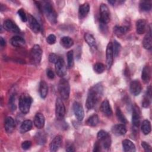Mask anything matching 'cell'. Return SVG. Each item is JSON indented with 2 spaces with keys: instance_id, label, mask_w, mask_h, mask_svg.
Instances as JSON below:
<instances>
[{
  "instance_id": "f1b7e54d",
  "label": "cell",
  "mask_w": 152,
  "mask_h": 152,
  "mask_svg": "<svg viewBox=\"0 0 152 152\" xmlns=\"http://www.w3.org/2000/svg\"><path fill=\"white\" fill-rule=\"evenodd\" d=\"M32 126H33V123H32L31 121L25 120L21 123V124L20 125V132L22 134L28 132L31 129Z\"/></svg>"
},
{
  "instance_id": "52a82bcc",
  "label": "cell",
  "mask_w": 152,
  "mask_h": 152,
  "mask_svg": "<svg viewBox=\"0 0 152 152\" xmlns=\"http://www.w3.org/2000/svg\"><path fill=\"white\" fill-rule=\"evenodd\" d=\"M110 11L107 6L104 4H102L100 7L99 21L100 22V24L103 26H105L110 21Z\"/></svg>"
},
{
  "instance_id": "6da1fadb",
  "label": "cell",
  "mask_w": 152,
  "mask_h": 152,
  "mask_svg": "<svg viewBox=\"0 0 152 152\" xmlns=\"http://www.w3.org/2000/svg\"><path fill=\"white\" fill-rule=\"evenodd\" d=\"M102 91L103 87L100 84L94 86L88 90L86 102V106L88 110H90L94 107L100 97Z\"/></svg>"
},
{
  "instance_id": "bcb514c9",
  "label": "cell",
  "mask_w": 152,
  "mask_h": 152,
  "mask_svg": "<svg viewBox=\"0 0 152 152\" xmlns=\"http://www.w3.org/2000/svg\"><path fill=\"white\" fill-rule=\"evenodd\" d=\"M46 75L49 79H51V80L53 79L55 77V74L53 71L50 69H48L46 70Z\"/></svg>"
},
{
  "instance_id": "4316f807",
  "label": "cell",
  "mask_w": 152,
  "mask_h": 152,
  "mask_svg": "<svg viewBox=\"0 0 152 152\" xmlns=\"http://www.w3.org/2000/svg\"><path fill=\"white\" fill-rule=\"evenodd\" d=\"M151 77V70L148 65L145 66L141 72V79L144 83H148Z\"/></svg>"
},
{
  "instance_id": "e0dca14e",
  "label": "cell",
  "mask_w": 152,
  "mask_h": 152,
  "mask_svg": "<svg viewBox=\"0 0 152 152\" xmlns=\"http://www.w3.org/2000/svg\"><path fill=\"white\" fill-rule=\"evenodd\" d=\"M15 123L14 119L11 116L7 117L4 122V128L6 132L8 134L12 133L15 129Z\"/></svg>"
},
{
  "instance_id": "7bdbcfd3",
  "label": "cell",
  "mask_w": 152,
  "mask_h": 152,
  "mask_svg": "<svg viewBox=\"0 0 152 152\" xmlns=\"http://www.w3.org/2000/svg\"><path fill=\"white\" fill-rule=\"evenodd\" d=\"M59 56L56 55L55 53H50L49 55V61L51 63H54L55 64L56 62L58 61L59 59Z\"/></svg>"
},
{
  "instance_id": "8d00e7d4",
  "label": "cell",
  "mask_w": 152,
  "mask_h": 152,
  "mask_svg": "<svg viewBox=\"0 0 152 152\" xmlns=\"http://www.w3.org/2000/svg\"><path fill=\"white\" fill-rule=\"evenodd\" d=\"M67 65L69 68H71L74 66V52L72 50H71L67 53Z\"/></svg>"
},
{
  "instance_id": "ba28073f",
  "label": "cell",
  "mask_w": 152,
  "mask_h": 152,
  "mask_svg": "<svg viewBox=\"0 0 152 152\" xmlns=\"http://www.w3.org/2000/svg\"><path fill=\"white\" fill-rule=\"evenodd\" d=\"M55 115L58 119H62L65 115V105L61 98L58 97L55 102Z\"/></svg>"
},
{
  "instance_id": "7c38bea8",
  "label": "cell",
  "mask_w": 152,
  "mask_h": 152,
  "mask_svg": "<svg viewBox=\"0 0 152 152\" xmlns=\"http://www.w3.org/2000/svg\"><path fill=\"white\" fill-rule=\"evenodd\" d=\"M27 21L28 23V26L32 31L36 34H37L40 30V26L36 19L33 15L28 14L27 15Z\"/></svg>"
},
{
  "instance_id": "3957f363",
  "label": "cell",
  "mask_w": 152,
  "mask_h": 152,
  "mask_svg": "<svg viewBox=\"0 0 152 152\" xmlns=\"http://www.w3.org/2000/svg\"><path fill=\"white\" fill-rule=\"evenodd\" d=\"M43 10L49 22L55 24L57 22V14L49 2H45L43 5Z\"/></svg>"
},
{
  "instance_id": "30bf717a",
  "label": "cell",
  "mask_w": 152,
  "mask_h": 152,
  "mask_svg": "<svg viewBox=\"0 0 152 152\" xmlns=\"http://www.w3.org/2000/svg\"><path fill=\"white\" fill-rule=\"evenodd\" d=\"M106 66L107 69H109L112 65L113 60V52L112 43L111 42H109L106 47Z\"/></svg>"
},
{
  "instance_id": "ab89813d",
  "label": "cell",
  "mask_w": 152,
  "mask_h": 152,
  "mask_svg": "<svg viewBox=\"0 0 152 152\" xmlns=\"http://www.w3.org/2000/svg\"><path fill=\"white\" fill-rule=\"evenodd\" d=\"M40 133L41 132H39L36 134V135L35 137V139L38 144L43 145L46 142V138L43 134H42Z\"/></svg>"
},
{
  "instance_id": "60d3db41",
  "label": "cell",
  "mask_w": 152,
  "mask_h": 152,
  "mask_svg": "<svg viewBox=\"0 0 152 152\" xmlns=\"http://www.w3.org/2000/svg\"><path fill=\"white\" fill-rule=\"evenodd\" d=\"M17 13L22 21L26 22L27 21V15L26 14V12H24V11L23 9L21 8V9L18 10Z\"/></svg>"
},
{
  "instance_id": "5bb4252c",
  "label": "cell",
  "mask_w": 152,
  "mask_h": 152,
  "mask_svg": "<svg viewBox=\"0 0 152 152\" xmlns=\"http://www.w3.org/2000/svg\"><path fill=\"white\" fill-rule=\"evenodd\" d=\"M3 27L8 31L18 33L20 31L18 26L11 20H6L3 24Z\"/></svg>"
},
{
  "instance_id": "f546056e",
  "label": "cell",
  "mask_w": 152,
  "mask_h": 152,
  "mask_svg": "<svg viewBox=\"0 0 152 152\" xmlns=\"http://www.w3.org/2000/svg\"><path fill=\"white\" fill-rule=\"evenodd\" d=\"M60 43L64 48L68 49L74 45V41L70 37L64 36L61 39Z\"/></svg>"
},
{
  "instance_id": "b9f144b4",
  "label": "cell",
  "mask_w": 152,
  "mask_h": 152,
  "mask_svg": "<svg viewBox=\"0 0 152 152\" xmlns=\"http://www.w3.org/2000/svg\"><path fill=\"white\" fill-rule=\"evenodd\" d=\"M56 36L53 34H49L46 38V42L49 45H53L56 42Z\"/></svg>"
},
{
  "instance_id": "ffe728a7",
  "label": "cell",
  "mask_w": 152,
  "mask_h": 152,
  "mask_svg": "<svg viewBox=\"0 0 152 152\" xmlns=\"http://www.w3.org/2000/svg\"><path fill=\"white\" fill-rule=\"evenodd\" d=\"M45 116L41 113H37L34 118V125L38 129L43 128L45 125Z\"/></svg>"
},
{
  "instance_id": "7dc6e473",
  "label": "cell",
  "mask_w": 152,
  "mask_h": 152,
  "mask_svg": "<svg viewBox=\"0 0 152 152\" xmlns=\"http://www.w3.org/2000/svg\"><path fill=\"white\" fill-rule=\"evenodd\" d=\"M101 145L99 143V142L97 141V142H95L94 145V148H93V151H100V148H101Z\"/></svg>"
},
{
  "instance_id": "d6a6232c",
  "label": "cell",
  "mask_w": 152,
  "mask_h": 152,
  "mask_svg": "<svg viewBox=\"0 0 152 152\" xmlns=\"http://www.w3.org/2000/svg\"><path fill=\"white\" fill-rule=\"evenodd\" d=\"M99 122V119L97 115L94 114L90 116L86 121L87 125L90 126H96Z\"/></svg>"
},
{
  "instance_id": "f907efd6",
  "label": "cell",
  "mask_w": 152,
  "mask_h": 152,
  "mask_svg": "<svg viewBox=\"0 0 152 152\" xmlns=\"http://www.w3.org/2000/svg\"><path fill=\"white\" fill-rule=\"evenodd\" d=\"M108 2H109V4H110L112 5H113L115 4L116 1H109Z\"/></svg>"
},
{
  "instance_id": "d590c367",
  "label": "cell",
  "mask_w": 152,
  "mask_h": 152,
  "mask_svg": "<svg viewBox=\"0 0 152 152\" xmlns=\"http://www.w3.org/2000/svg\"><path fill=\"white\" fill-rule=\"evenodd\" d=\"M116 118L118 119V121H119L121 123L125 124H126L128 122V121L126 120V118H125V116H124V115L123 114L122 112L121 111V110L120 109L119 107L116 108Z\"/></svg>"
},
{
  "instance_id": "f35d334b",
  "label": "cell",
  "mask_w": 152,
  "mask_h": 152,
  "mask_svg": "<svg viewBox=\"0 0 152 152\" xmlns=\"http://www.w3.org/2000/svg\"><path fill=\"white\" fill-rule=\"evenodd\" d=\"M112 46H113V55L115 57H116L118 56V55L120 52V50L121 49V46L116 40H114L113 43H112Z\"/></svg>"
},
{
  "instance_id": "ac0fdd59",
  "label": "cell",
  "mask_w": 152,
  "mask_h": 152,
  "mask_svg": "<svg viewBox=\"0 0 152 152\" xmlns=\"http://www.w3.org/2000/svg\"><path fill=\"white\" fill-rule=\"evenodd\" d=\"M112 132L116 136L124 135L126 133V126L122 124H116L114 125L112 128Z\"/></svg>"
},
{
  "instance_id": "277c9868",
  "label": "cell",
  "mask_w": 152,
  "mask_h": 152,
  "mask_svg": "<svg viewBox=\"0 0 152 152\" xmlns=\"http://www.w3.org/2000/svg\"><path fill=\"white\" fill-rule=\"evenodd\" d=\"M58 91L62 99L65 100H68L70 94V86L66 80L62 78L59 80L58 83Z\"/></svg>"
},
{
  "instance_id": "4dcf8cb0",
  "label": "cell",
  "mask_w": 152,
  "mask_h": 152,
  "mask_svg": "<svg viewBox=\"0 0 152 152\" xmlns=\"http://www.w3.org/2000/svg\"><path fill=\"white\" fill-rule=\"evenodd\" d=\"M84 38L86 43L89 45L90 47L93 48H96V42L93 37V36L90 33H86L84 34Z\"/></svg>"
},
{
  "instance_id": "d6986e66",
  "label": "cell",
  "mask_w": 152,
  "mask_h": 152,
  "mask_svg": "<svg viewBox=\"0 0 152 152\" xmlns=\"http://www.w3.org/2000/svg\"><path fill=\"white\" fill-rule=\"evenodd\" d=\"M101 112L106 116H110L112 115V110L110 106L109 102L107 99L102 102L100 105Z\"/></svg>"
},
{
  "instance_id": "cb8c5ba5",
  "label": "cell",
  "mask_w": 152,
  "mask_h": 152,
  "mask_svg": "<svg viewBox=\"0 0 152 152\" xmlns=\"http://www.w3.org/2000/svg\"><path fill=\"white\" fill-rule=\"evenodd\" d=\"M122 147L124 151L125 152H134L136 150L134 144L128 139L122 141Z\"/></svg>"
},
{
  "instance_id": "2e32d148",
  "label": "cell",
  "mask_w": 152,
  "mask_h": 152,
  "mask_svg": "<svg viewBox=\"0 0 152 152\" xmlns=\"http://www.w3.org/2000/svg\"><path fill=\"white\" fill-rule=\"evenodd\" d=\"M62 142V137L61 135L56 136L50 142L49 144V149L50 151H56L58 150L59 147L61 145Z\"/></svg>"
},
{
  "instance_id": "681fc988",
  "label": "cell",
  "mask_w": 152,
  "mask_h": 152,
  "mask_svg": "<svg viewBox=\"0 0 152 152\" xmlns=\"http://www.w3.org/2000/svg\"><path fill=\"white\" fill-rule=\"evenodd\" d=\"M66 151H75V149H74V147L72 146V145H69L66 149Z\"/></svg>"
},
{
  "instance_id": "83f0119b",
  "label": "cell",
  "mask_w": 152,
  "mask_h": 152,
  "mask_svg": "<svg viewBox=\"0 0 152 152\" xmlns=\"http://www.w3.org/2000/svg\"><path fill=\"white\" fill-rule=\"evenodd\" d=\"M48 93V87L46 82L44 80H42L39 84V93L42 99L46 98Z\"/></svg>"
},
{
  "instance_id": "e575fe53",
  "label": "cell",
  "mask_w": 152,
  "mask_h": 152,
  "mask_svg": "<svg viewBox=\"0 0 152 152\" xmlns=\"http://www.w3.org/2000/svg\"><path fill=\"white\" fill-rule=\"evenodd\" d=\"M140 8L143 11H149L151 9V1H141L140 3Z\"/></svg>"
},
{
  "instance_id": "74e56055",
  "label": "cell",
  "mask_w": 152,
  "mask_h": 152,
  "mask_svg": "<svg viewBox=\"0 0 152 152\" xmlns=\"http://www.w3.org/2000/svg\"><path fill=\"white\" fill-rule=\"evenodd\" d=\"M94 71L97 74H102L105 69V66L103 64L100 62L96 63L93 66Z\"/></svg>"
},
{
  "instance_id": "484cf974",
  "label": "cell",
  "mask_w": 152,
  "mask_h": 152,
  "mask_svg": "<svg viewBox=\"0 0 152 152\" xmlns=\"http://www.w3.org/2000/svg\"><path fill=\"white\" fill-rule=\"evenodd\" d=\"M10 43L13 46L20 48L25 45V40L23 37L19 36H14L10 39Z\"/></svg>"
},
{
  "instance_id": "9a60e30c",
  "label": "cell",
  "mask_w": 152,
  "mask_h": 152,
  "mask_svg": "<svg viewBox=\"0 0 152 152\" xmlns=\"http://www.w3.org/2000/svg\"><path fill=\"white\" fill-rule=\"evenodd\" d=\"M140 110L138 106L135 105L132 109V122L133 126L137 128L140 124Z\"/></svg>"
},
{
  "instance_id": "c3c4849f",
  "label": "cell",
  "mask_w": 152,
  "mask_h": 152,
  "mask_svg": "<svg viewBox=\"0 0 152 152\" xmlns=\"http://www.w3.org/2000/svg\"><path fill=\"white\" fill-rule=\"evenodd\" d=\"M0 45H1V46L2 47L5 46V45H6L5 40L3 39V37H0Z\"/></svg>"
},
{
  "instance_id": "1f68e13d",
  "label": "cell",
  "mask_w": 152,
  "mask_h": 152,
  "mask_svg": "<svg viewBox=\"0 0 152 152\" xmlns=\"http://www.w3.org/2000/svg\"><path fill=\"white\" fill-rule=\"evenodd\" d=\"M151 130V127L150 122L147 119L143 121L141 124V131L142 133L144 135H148L150 133Z\"/></svg>"
},
{
  "instance_id": "8992f818",
  "label": "cell",
  "mask_w": 152,
  "mask_h": 152,
  "mask_svg": "<svg viewBox=\"0 0 152 152\" xmlns=\"http://www.w3.org/2000/svg\"><path fill=\"white\" fill-rule=\"evenodd\" d=\"M98 141L101 147L104 149H108L111 144V138L109 134L104 130H100L97 135Z\"/></svg>"
},
{
  "instance_id": "836d02e7",
  "label": "cell",
  "mask_w": 152,
  "mask_h": 152,
  "mask_svg": "<svg viewBox=\"0 0 152 152\" xmlns=\"http://www.w3.org/2000/svg\"><path fill=\"white\" fill-rule=\"evenodd\" d=\"M128 28L125 26H115L114 27V33L115 34L118 36H122V35L125 34L128 31Z\"/></svg>"
},
{
  "instance_id": "9c48e42d",
  "label": "cell",
  "mask_w": 152,
  "mask_h": 152,
  "mask_svg": "<svg viewBox=\"0 0 152 152\" xmlns=\"http://www.w3.org/2000/svg\"><path fill=\"white\" fill-rule=\"evenodd\" d=\"M55 68L56 74L59 77H63L66 74V66L63 58H59L55 64Z\"/></svg>"
},
{
  "instance_id": "5b68a950",
  "label": "cell",
  "mask_w": 152,
  "mask_h": 152,
  "mask_svg": "<svg viewBox=\"0 0 152 152\" xmlns=\"http://www.w3.org/2000/svg\"><path fill=\"white\" fill-rule=\"evenodd\" d=\"M42 50L39 45H34L30 50V59L31 62L34 65L40 64L42 59Z\"/></svg>"
},
{
  "instance_id": "603a6c76",
  "label": "cell",
  "mask_w": 152,
  "mask_h": 152,
  "mask_svg": "<svg viewBox=\"0 0 152 152\" xmlns=\"http://www.w3.org/2000/svg\"><path fill=\"white\" fill-rule=\"evenodd\" d=\"M147 23L144 19H140L136 22V31L138 34L144 33L146 30Z\"/></svg>"
},
{
  "instance_id": "d4e9b609",
  "label": "cell",
  "mask_w": 152,
  "mask_h": 152,
  "mask_svg": "<svg viewBox=\"0 0 152 152\" xmlns=\"http://www.w3.org/2000/svg\"><path fill=\"white\" fill-rule=\"evenodd\" d=\"M151 29L149 28V31L145 34L142 40V46L146 49H150L152 46V40H151Z\"/></svg>"
},
{
  "instance_id": "ee69618b",
  "label": "cell",
  "mask_w": 152,
  "mask_h": 152,
  "mask_svg": "<svg viewBox=\"0 0 152 152\" xmlns=\"http://www.w3.org/2000/svg\"><path fill=\"white\" fill-rule=\"evenodd\" d=\"M31 146V142L30 141H25L22 142L21 147L23 150H27L30 148Z\"/></svg>"
},
{
  "instance_id": "4fadbf2b",
  "label": "cell",
  "mask_w": 152,
  "mask_h": 152,
  "mask_svg": "<svg viewBox=\"0 0 152 152\" xmlns=\"http://www.w3.org/2000/svg\"><path fill=\"white\" fill-rule=\"evenodd\" d=\"M142 90L141 84V83L137 80H132L129 84V90L132 94L136 96L140 94Z\"/></svg>"
},
{
  "instance_id": "f6af8a7d",
  "label": "cell",
  "mask_w": 152,
  "mask_h": 152,
  "mask_svg": "<svg viewBox=\"0 0 152 152\" xmlns=\"http://www.w3.org/2000/svg\"><path fill=\"white\" fill-rule=\"evenodd\" d=\"M141 146L145 151H151V146L148 143H147L145 141L141 142Z\"/></svg>"
},
{
  "instance_id": "8fae6325",
  "label": "cell",
  "mask_w": 152,
  "mask_h": 152,
  "mask_svg": "<svg viewBox=\"0 0 152 152\" xmlns=\"http://www.w3.org/2000/svg\"><path fill=\"white\" fill-rule=\"evenodd\" d=\"M72 109L77 119L79 121H81L84 116V112L82 105L79 102H75L73 103Z\"/></svg>"
},
{
  "instance_id": "44dd1931",
  "label": "cell",
  "mask_w": 152,
  "mask_h": 152,
  "mask_svg": "<svg viewBox=\"0 0 152 152\" xmlns=\"http://www.w3.org/2000/svg\"><path fill=\"white\" fill-rule=\"evenodd\" d=\"M90 11V5L88 3L81 4L78 9V17L80 19L85 18Z\"/></svg>"
},
{
  "instance_id": "7a4b0ae2",
  "label": "cell",
  "mask_w": 152,
  "mask_h": 152,
  "mask_svg": "<svg viewBox=\"0 0 152 152\" xmlns=\"http://www.w3.org/2000/svg\"><path fill=\"white\" fill-rule=\"evenodd\" d=\"M32 101V98L28 94H23L20 96L18 102V107L21 113L26 114L29 112Z\"/></svg>"
},
{
  "instance_id": "7402d4cb",
  "label": "cell",
  "mask_w": 152,
  "mask_h": 152,
  "mask_svg": "<svg viewBox=\"0 0 152 152\" xmlns=\"http://www.w3.org/2000/svg\"><path fill=\"white\" fill-rule=\"evenodd\" d=\"M151 86H149L147 89L146 93L142 102V107L144 108L148 107L151 104Z\"/></svg>"
}]
</instances>
